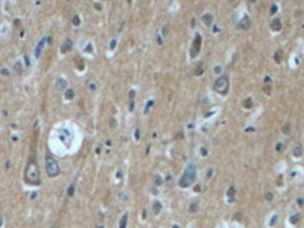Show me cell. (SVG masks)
<instances>
[{
    "instance_id": "obj_23",
    "label": "cell",
    "mask_w": 304,
    "mask_h": 228,
    "mask_svg": "<svg viewBox=\"0 0 304 228\" xmlns=\"http://www.w3.org/2000/svg\"><path fill=\"white\" fill-rule=\"evenodd\" d=\"M72 23H73V26H79V24H81V17H79L78 14H75V15L72 17Z\"/></svg>"
},
{
    "instance_id": "obj_29",
    "label": "cell",
    "mask_w": 304,
    "mask_h": 228,
    "mask_svg": "<svg viewBox=\"0 0 304 228\" xmlns=\"http://www.w3.org/2000/svg\"><path fill=\"white\" fill-rule=\"evenodd\" d=\"M116 46H117V38H113V40H111V43H110V49H111V50H114V49H116Z\"/></svg>"
},
{
    "instance_id": "obj_38",
    "label": "cell",
    "mask_w": 304,
    "mask_h": 228,
    "mask_svg": "<svg viewBox=\"0 0 304 228\" xmlns=\"http://www.w3.org/2000/svg\"><path fill=\"white\" fill-rule=\"evenodd\" d=\"M277 219H278L277 216H272V219H271V222H269V224H271V225H275V224H277Z\"/></svg>"
},
{
    "instance_id": "obj_36",
    "label": "cell",
    "mask_w": 304,
    "mask_h": 228,
    "mask_svg": "<svg viewBox=\"0 0 304 228\" xmlns=\"http://www.w3.org/2000/svg\"><path fill=\"white\" fill-rule=\"evenodd\" d=\"M265 198H266V201H272V199H274V195L269 192V193H266V196H265Z\"/></svg>"
},
{
    "instance_id": "obj_15",
    "label": "cell",
    "mask_w": 304,
    "mask_h": 228,
    "mask_svg": "<svg viewBox=\"0 0 304 228\" xmlns=\"http://www.w3.org/2000/svg\"><path fill=\"white\" fill-rule=\"evenodd\" d=\"M227 196L230 198V201L234 199V196H236V187H234V186H230V187H228V190H227Z\"/></svg>"
},
{
    "instance_id": "obj_37",
    "label": "cell",
    "mask_w": 304,
    "mask_h": 228,
    "mask_svg": "<svg viewBox=\"0 0 304 228\" xmlns=\"http://www.w3.org/2000/svg\"><path fill=\"white\" fill-rule=\"evenodd\" d=\"M207 154H208V149H207V148H201V155H204V157H205Z\"/></svg>"
},
{
    "instance_id": "obj_28",
    "label": "cell",
    "mask_w": 304,
    "mask_h": 228,
    "mask_svg": "<svg viewBox=\"0 0 304 228\" xmlns=\"http://www.w3.org/2000/svg\"><path fill=\"white\" fill-rule=\"evenodd\" d=\"M152 105H154V99H151L148 103H146V108H145V114H148L149 113V110L152 108Z\"/></svg>"
},
{
    "instance_id": "obj_27",
    "label": "cell",
    "mask_w": 304,
    "mask_h": 228,
    "mask_svg": "<svg viewBox=\"0 0 304 228\" xmlns=\"http://www.w3.org/2000/svg\"><path fill=\"white\" fill-rule=\"evenodd\" d=\"M281 131H283L284 134H289V132H291V123H284L283 128H281Z\"/></svg>"
},
{
    "instance_id": "obj_1",
    "label": "cell",
    "mask_w": 304,
    "mask_h": 228,
    "mask_svg": "<svg viewBox=\"0 0 304 228\" xmlns=\"http://www.w3.org/2000/svg\"><path fill=\"white\" fill-rule=\"evenodd\" d=\"M37 125H35V132H33V145L30 148V157L27 160L26 169H24V181L29 186H40L41 184V177H40V167L37 163Z\"/></svg>"
},
{
    "instance_id": "obj_13",
    "label": "cell",
    "mask_w": 304,
    "mask_h": 228,
    "mask_svg": "<svg viewBox=\"0 0 304 228\" xmlns=\"http://www.w3.org/2000/svg\"><path fill=\"white\" fill-rule=\"evenodd\" d=\"M128 219H129V215L128 213H125L122 218H120V222H119V228H126L128 225Z\"/></svg>"
},
{
    "instance_id": "obj_32",
    "label": "cell",
    "mask_w": 304,
    "mask_h": 228,
    "mask_svg": "<svg viewBox=\"0 0 304 228\" xmlns=\"http://www.w3.org/2000/svg\"><path fill=\"white\" fill-rule=\"evenodd\" d=\"M85 52H87V53H91V52H93V44H91V43H88V44H87V47H85Z\"/></svg>"
},
{
    "instance_id": "obj_49",
    "label": "cell",
    "mask_w": 304,
    "mask_h": 228,
    "mask_svg": "<svg viewBox=\"0 0 304 228\" xmlns=\"http://www.w3.org/2000/svg\"><path fill=\"white\" fill-rule=\"evenodd\" d=\"M0 227H2V219H0Z\"/></svg>"
},
{
    "instance_id": "obj_22",
    "label": "cell",
    "mask_w": 304,
    "mask_h": 228,
    "mask_svg": "<svg viewBox=\"0 0 304 228\" xmlns=\"http://www.w3.org/2000/svg\"><path fill=\"white\" fill-rule=\"evenodd\" d=\"M152 210H154V213H160V212H161V202L155 201V202L152 204Z\"/></svg>"
},
{
    "instance_id": "obj_7",
    "label": "cell",
    "mask_w": 304,
    "mask_h": 228,
    "mask_svg": "<svg viewBox=\"0 0 304 228\" xmlns=\"http://www.w3.org/2000/svg\"><path fill=\"white\" fill-rule=\"evenodd\" d=\"M69 87V84H67V81L64 79V78H56V81H55V88L58 90V91H62V90H65Z\"/></svg>"
},
{
    "instance_id": "obj_34",
    "label": "cell",
    "mask_w": 304,
    "mask_h": 228,
    "mask_svg": "<svg viewBox=\"0 0 304 228\" xmlns=\"http://www.w3.org/2000/svg\"><path fill=\"white\" fill-rule=\"evenodd\" d=\"M128 96H129V100H136V99H134V97H136V90H129V94H128Z\"/></svg>"
},
{
    "instance_id": "obj_3",
    "label": "cell",
    "mask_w": 304,
    "mask_h": 228,
    "mask_svg": "<svg viewBox=\"0 0 304 228\" xmlns=\"http://www.w3.org/2000/svg\"><path fill=\"white\" fill-rule=\"evenodd\" d=\"M46 172H47V175L50 177V178H55V177H58L59 175V172H61V169H59V164H58V161H56V158L50 154V152H47L46 154Z\"/></svg>"
},
{
    "instance_id": "obj_25",
    "label": "cell",
    "mask_w": 304,
    "mask_h": 228,
    "mask_svg": "<svg viewBox=\"0 0 304 228\" xmlns=\"http://www.w3.org/2000/svg\"><path fill=\"white\" fill-rule=\"evenodd\" d=\"M73 193H75V184H70V187L67 189V196H69V198H72V196H73Z\"/></svg>"
},
{
    "instance_id": "obj_14",
    "label": "cell",
    "mask_w": 304,
    "mask_h": 228,
    "mask_svg": "<svg viewBox=\"0 0 304 228\" xmlns=\"http://www.w3.org/2000/svg\"><path fill=\"white\" fill-rule=\"evenodd\" d=\"M75 62H76V68H78V70H81V72H82V70H85V62H84V59H82V58H76V59H75Z\"/></svg>"
},
{
    "instance_id": "obj_45",
    "label": "cell",
    "mask_w": 304,
    "mask_h": 228,
    "mask_svg": "<svg viewBox=\"0 0 304 228\" xmlns=\"http://www.w3.org/2000/svg\"><path fill=\"white\" fill-rule=\"evenodd\" d=\"M303 204H304V199H303V198H300V199H298V205H303Z\"/></svg>"
},
{
    "instance_id": "obj_31",
    "label": "cell",
    "mask_w": 304,
    "mask_h": 228,
    "mask_svg": "<svg viewBox=\"0 0 304 228\" xmlns=\"http://www.w3.org/2000/svg\"><path fill=\"white\" fill-rule=\"evenodd\" d=\"M277 11H278V6L274 3V5H271V9H269V12L271 14H277Z\"/></svg>"
},
{
    "instance_id": "obj_12",
    "label": "cell",
    "mask_w": 304,
    "mask_h": 228,
    "mask_svg": "<svg viewBox=\"0 0 304 228\" xmlns=\"http://www.w3.org/2000/svg\"><path fill=\"white\" fill-rule=\"evenodd\" d=\"M303 151H304L303 146H301V145H297V146L294 148V151H292V155L297 157V158H300V157L303 155Z\"/></svg>"
},
{
    "instance_id": "obj_17",
    "label": "cell",
    "mask_w": 304,
    "mask_h": 228,
    "mask_svg": "<svg viewBox=\"0 0 304 228\" xmlns=\"http://www.w3.org/2000/svg\"><path fill=\"white\" fill-rule=\"evenodd\" d=\"M14 70H15V73H17V75H21V73H23V65H21V62H20V61H17V62L14 64Z\"/></svg>"
},
{
    "instance_id": "obj_48",
    "label": "cell",
    "mask_w": 304,
    "mask_h": 228,
    "mask_svg": "<svg viewBox=\"0 0 304 228\" xmlns=\"http://www.w3.org/2000/svg\"><path fill=\"white\" fill-rule=\"evenodd\" d=\"M172 228H179V227H178V225H173V227H172Z\"/></svg>"
},
{
    "instance_id": "obj_47",
    "label": "cell",
    "mask_w": 304,
    "mask_h": 228,
    "mask_svg": "<svg viewBox=\"0 0 304 228\" xmlns=\"http://www.w3.org/2000/svg\"><path fill=\"white\" fill-rule=\"evenodd\" d=\"M157 41H158V44H163V38H161V37H158Z\"/></svg>"
},
{
    "instance_id": "obj_8",
    "label": "cell",
    "mask_w": 304,
    "mask_h": 228,
    "mask_svg": "<svg viewBox=\"0 0 304 228\" xmlns=\"http://www.w3.org/2000/svg\"><path fill=\"white\" fill-rule=\"evenodd\" d=\"M73 49V40L72 38H65V41L62 43V46H61V52L62 53H67V52H70Z\"/></svg>"
},
{
    "instance_id": "obj_50",
    "label": "cell",
    "mask_w": 304,
    "mask_h": 228,
    "mask_svg": "<svg viewBox=\"0 0 304 228\" xmlns=\"http://www.w3.org/2000/svg\"><path fill=\"white\" fill-rule=\"evenodd\" d=\"M99 228H104V227H99Z\"/></svg>"
},
{
    "instance_id": "obj_44",
    "label": "cell",
    "mask_w": 304,
    "mask_h": 228,
    "mask_svg": "<svg viewBox=\"0 0 304 228\" xmlns=\"http://www.w3.org/2000/svg\"><path fill=\"white\" fill-rule=\"evenodd\" d=\"M94 8H96V9H102V5H100V3H96Z\"/></svg>"
},
{
    "instance_id": "obj_40",
    "label": "cell",
    "mask_w": 304,
    "mask_h": 228,
    "mask_svg": "<svg viewBox=\"0 0 304 228\" xmlns=\"http://www.w3.org/2000/svg\"><path fill=\"white\" fill-rule=\"evenodd\" d=\"M136 138H137V140L140 138V129H139V128L136 129Z\"/></svg>"
},
{
    "instance_id": "obj_19",
    "label": "cell",
    "mask_w": 304,
    "mask_h": 228,
    "mask_svg": "<svg viewBox=\"0 0 304 228\" xmlns=\"http://www.w3.org/2000/svg\"><path fill=\"white\" fill-rule=\"evenodd\" d=\"M252 105H254V102H252V99H251V97H246V99L243 100V107H245L246 110L252 108Z\"/></svg>"
},
{
    "instance_id": "obj_42",
    "label": "cell",
    "mask_w": 304,
    "mask_h": 228,
    "mask_svg": "<svg viewBox=\"0 0 304 228\" xmlns=\"http://www.w3.org/2000/svg\"><path fill=\"white\" fill-rule=\"evenodd\" d=\"M2 75H5V76H8L9 75V72L6 70V68H2Z\"/></svg>"
},
{
    "instance_id": "obj_9",
    "label": "cell",
    "mask_w": 304,
    "mask_h": 228,
    "mask_svg": "<svg viewBox=\"0 0 304 228\" xmlns=\"http://www.w3.org/2000/svg\"><path fill=\"white\" fill-rule=\"evenodd\" d=\"M271 29H272L274 32L281 30V20H280V18H274V20L271 21Z\"/></svg>"
},
{
    "instance_id": "obj_5",
    "label": "cell",
    "mask_w": 304,
    "mask_h": 228,
    "mask_svg": "<svg viewBox=\"0 0 304 228\" xmlns=\"http://www.w3.org/2000/svg\"><path fill=\"white\" fill-rule=\"evenodd\" d=\"M201 44H202V37H201V33H196V35H195V40H193V43H192V46H190V52H189L190 58H196V56L199 55Z\"/></svg>"
},
{
    "instance_id": "obj_43",
    "label": "cell",
    "mask_w": 304,
    "mask_h": 228,
    "mask_svg": "<svg viewBox=\"0 0 304 228\" xmlns=\"http://www.w3.org/2000/svg\"><path fill=\"white\" fill-rule=\"evenodd\" d=\"M88 88H90V90H96V85H94V84H88Z\"/></svg>"
},
{
    "instance_id": "obj_35",
    "label": "cell",
    "mask_w": 304,
    "mask_h": 228,
    "mask_svg": "<svg viewBox=\"0 0 304 228\" xmlns=\"http://www.w3.org/2000/svg\"><path fill=\"white\" fill-rule=\"evenodd\" d=\"M275 151H277V152H281V151H283V143H277V145H275Z\"/></svg>"
},
{
    "instance_id": "obj_41",
    "label": "cell",
    "mask_w": 304,
    "mask_h": 228,
    "mask_svg": "<svg viewBox=\"0 0 304 228\" xmlns=\"http://www.w3.org/2000/svg\"><path fill=\"white\" fill-rule=\"evenodd\" d=\"M211 173H213V169H208V170H207V180L211 177Z\"/></svg>"
},
{
    "instance_id": "obj_39",
    "label": "cell",
    "mask_w": 304,
    "mask_h": 228,
    "mask_svg": "<svg viewBox=\"0 0 304 228\" xmlns=\"http://www.w3.org/2000/svg\"><path fill=\"white\" fill-rule=\"evenodd\" d=\"M167 32H169V26L166 24V26L163 27V35H167Z\"/></svg>"
},
{
    "instance_id": "obj_18",
    "label": "cell",
    "mask_w": 304,
    "mask_h": 228,
    "mask_svg": "<svg viewBox=\"0 0 304 228\" xmlns=\"http://www.w3.org/2000/svg\"><path fill=\"white\" fill-rule=\"evenodd\" d=\"M274 59H275V62H281V59H283V50H277L274 53Z\"/></svg>"
},
{
    "instance_id": "obj_33",
    "label": "cell",
    "mask_w": 304,
    "mask_h": 228,
    "mask_svg": "<svg viewBox=\"0 0 304 228\" xmlns=\"http://www.w3.org/2000/svg\"><path fill=\"white\" fill-rule=\"evenodd\" d=\"M222 72V67L221 65H216V67H213V73H216V75H219Z\"/></svg>"
},
{
    "instance_id": "obj_11",
    "label": "cell",
    "mask_w": 304,
    "mask_h": 228,
    "mask_svg": "<svg viewBox=\"0 0 304 228\" xmlns=\"http://www.w3.org/2000/svg\"><path fill=\"white\" fill-rule=\"evenodd\" d=\"M202 23L205 26H211L213 24V15L211 14H204L202 15Z\"/></svg>"
},
{
    "instance_id": "obj_16",
    "label": "cell",
    "mask_w": 304,
    "mask_h": 228,
    "mask_svg": "<svg viewBox=\"0 0 304 228\" xmlns=\"http://www.w3.org/2000/svg\"><path fill=\"white\" fill-rule=\"evenodd\" d=\"M64 97H65L67 100H72V99L75 97V90H73V88H67L65 93H64Z\"/></svg>"
},
{
    "instance_id": "obj_4",
    "label": "cell",
    "mask_w": 304,
    "mask_h": 228,
    "mask_svg": "<svg viewBox=\"0 0 304 228\" xmlns=\"http://www.w3.org/2000/svg\"><path fill=\"white\" fill-rule=\"evenodd\" d=\"M213 88H214L219 94H222V96L228 94V91H230V78H228V75H221V76L214 81Z\"/></svg>"
},
{
    "instance_id": "obj_21",
    "label": "cell",
    "mask_w": 304,
    "mask_h": 228,
    "mask_svg": "<svg viewBox=\"0 0 304 228\" xmlns=\"http://www.w3.org/2000/svg\"><path fill=\"white\" fill-rule=\"evenodd\" d=\"M202 73H204V64H202V62H199V64H198V67L195 68V75H196V76H199V75H202Z\"/></svg>"
},
{
    "instance_id": "obj_46",
    "label": "cell",
    "mask_w": 304,
    "mask_h": 228,
    "mask_svg": "<svg viewBox=\"0 0 304 228\" xmlns=\"http://www.w3.org/2000/svg\"><path fill=\"white\" fill-rule=\"evenodd\" d=\"M195 23H196V20H195V18H192V21H190V24H192V27H195Z\"/></svg>"
},
{
    "instance_id": "obj_30",
    "label": "cell",
    "mask_w": 304,
    "mask_h": 228,
    "mask_svg": "<svg viewBox=\"0 0 304 228\" xmlns=\"http://www.w3.org/2000/svg\"><path fill=\"white\" fill-rule=\"evenodd\" d=\"M263 91H265L266 94H271V91H272V90H271V85H269V84H265V85H263Z\"/></svg>"
},
{
    "instance_id": "obj_2",
    "label": "cell",
    "mask_w": 304,
    "mask_h": 228,
    "mask_svg": "<svg viewBox=\"0 0 304 228\" xmlns=\"http://www.w3.org/2000/svg\"><path fill=\"white\" fill-rule=\"evenodd\" d=\"M195 183H196V166L195 164H189L185 167L184 173L181 175V178L178 181V186L185 189V187H189V186H192Z\"/></svg>"
},
{
    "instance_id": "obj_10",
    "label": "cell",
    "mask_w": 304,
    "mask_h": 228,
    "mask_svg": "<svg viewBox=\"0 0 304 228\" xmlns=\"http://www.w3.org/2000/svg\"><path fill=\"white\" fill-rule=\"evenodd\" d=\"M46 43H47V40H46V38H43V40L38 43V46H37V50H35V56H37V58H40V56H41V52H43V47H44V44H46Z\"/></svg>"
},
{
    "instance_id": "obj_24",
    "label": "cell",
    "mask_w": 304,
    "mask_h": 228,
    "mask_svg": "<svg viewBox=\"0 0 304 228\" xmlns=\"http://www.w3.org/2000/svg\"><path fill=\"white\" fill-rule=\"evenodd\" d=\"M154 183H155V186H161L163 184V178L160 175H155L154 177Z\"/></svg>"
},
{
    "instance_id": "obj_20",
    "label": "cell",
    "mask_w": 304,
    "mask_h": 228,
    "mask_svg": "<svg viewBox=\"0 0 304 228\" xmlns=\"http://www.w3.org/2000/svg\"><path fill=\"white\" fill-rule=\"evenodd\" d=\"M300 219H301V216H300V215H292V216L289 218V221H291V224H292V225H297V224L300 222Z\"/></svg>"
},
{
    "instance_id": "obj_6",
    "label": "cell",
    "mask_w": 304,
    "mask_h": 228,
    "mask_svg": "<svg viewBox=\"0 0 304 228\" xmlns=\"http://www.w3.org/2000/svg\"><path fill=\"white\" fill-rule=\"evenodd\" d=\"M249 26H251V18H249L248 14H245V15L240 18V21H239V27L246 30V29H249Z\"/></svg>"
},
{
    "instance_id": "obj_26",
    "label": "cell",
    "mask_w": 304,
    "mask_h": 228,
    "mask_svg": "<svg viewBox=\"0 0 304 228\" xmlns=\"http://www.w3.org/2000/svg\"><path fill=\"white\" fill-rule=\"evenodd\" d=\"M189 212H190V213H196V212H198V202H193V204H190V207H189Z\"/></svg>"
}]
</instances>
